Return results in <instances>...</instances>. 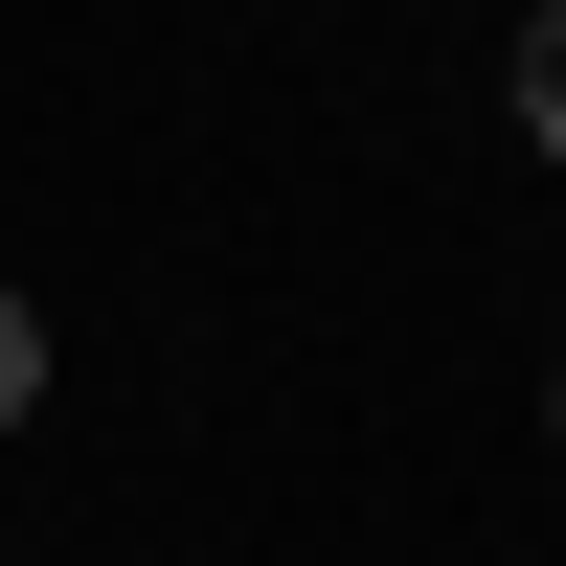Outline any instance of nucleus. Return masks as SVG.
Wrapping results in <instances>:
<instances>
[{
  "instance_id": "1",
  "label": "nucleus",
  "mask_w": 566,
  "mask_h": 566,
  "mask_svg": "<svg viewBox=\"0 0 566 566\" xmlns=\"http://www.w3.org/2000/svg\"><path fill=\"white\" fill-rule=\"evenodd\" d=\"M522 136L566 159V0H522Z\"/></svg>"
},
{
  "instance_id": "2",
  "label": "nucleus",
  "mask_w": 566,
  "mask_h": 566,
  "mask_svg": "<svg viewBox=\"0 0 566 566\" xmlns=\"http://www.w3.org/2000/svg\"><path fill=\"white\" fill-rule=\"evenodd\" d=\"M23 408H45V317L0 295V431H23Z\"/></svg>"
}]
</instances>
